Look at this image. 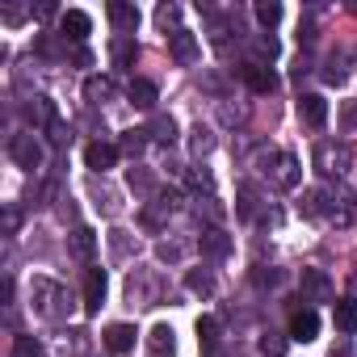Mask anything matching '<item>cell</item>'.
I'll return each mask as SVG.
<instances>
[{
	"instance_id": "1",
	"label": "cell",
	"mask_w": 357,
	"mask_h": 357,
	"mask_svg": "<svg viewBox=\"0 0 357 357\" xmlns=\"http://www.w3.org/2000/svg\"><path fill=\"white\" fill-rule=\"evenodd\" d=\"M30 294H34V311H38L43 319H63V315L72 311V294H68L59 282H51V278H34Z\"/></svg>"
},
{
	"instance_id": "2",
	"label": "cell",
	"mask_w": 357,
	"mask_h": 357,
	"mask_svg": "<svg viewBox=\"0 0 357 357\" xmlns=\"http://www.w3.org/2000/svg\"><path fill=\"white\" fill-rule=\"evenodd\" d=\"M265 176H269L278 190H298V181H303L298 155H290V151H269V155H265Z\"/></svg>"
},
{
	"instance_id": "3",
	"label": "cell",
	"mask_w": 357,
	"mask_h": 357,
	"mask_svg": "<svg viewBox=\"0 0 357 357\" xmlns=\"http://www.w3.org/2000/svg\"><path fill=\"white\" fill-rule=\"evenodd\" d=\"M349 164H353L349 143H319V147H315V168H319L324 176H344Z\"/></svg>"
},
{
	"instance_id": "4",
	"label": "cell",
	"mask_w": 357,
	"mask_h": 357,
	"mask_svg": "<svg viewBox=\"0 0 357 357\" xmlns=\"http://www.w3.org/2000/svg\"><path fill=\"white\" fill-rule=\"evenodd\" d=\"M9 155H13L22 168H38V164H43V143L34 139V130H22V135L9 139Z\"/></svg>"
},
{
	"instance_id": "5",
	"label": "cell",
	"mask_w": 357,
	"mask_h": 357,
	"mask_svg": "<svg viewBox=\"0 0 357 357\" xmlns=\"http://www.w3.org/2000/svg\"><path fill=\"white\" fill-rule=\"evenodd\" d=\"M298 211L307 215V219H319V215H332V223H340V215H336V198H332V190H303V202H298Z\"/></svg>"
},
{
	"instance_id": "6",
	"label": "cell",
	"mask_w": 357,
	"mask_h": 357,
	"mask_svg": "<svg viewBox=\"0 0 357 357\" xmlns=\"http://www.w3.org/2000/svg\"><path fill=\"white\" fill-rule=\"evenodd\" d=\"M298 294H303V303H328V298H332L328 273H324V269H303V273H298Z\"/></svg>"
},
{
	"instance_id": "7",
	"label": "cell",
	"mask_w": 357,
	"mask_h": 357,
	"mask_svg": "<svg viewBox=\"0 0 357 357\" xmlns=\"http://www.w3.org/2000/svg\"><path fill=\"white\" fill-rule=\"evenodd\" d=\"M168 51H172V59L181 63V68L198 63V43H194L190 30H172V34H168Z\"/></svg>"
},
{
	"instance_id": "8",
	"label": "cell",
	"mask_w": 357,
	"mask_h": 357,
	"mask_svg": "<svg viewBox=\"0 0 357 357\" xmlns=\"http://www.w3.org/2000/svg\"><path fill=\"white\" fill-rule=\"evenodd\" d=\"M84 164H89L93 172H105V168H114V164H118V143H105V139L89 143V147H84Z\"/></svg>"
},
{
	"instance_id": "9",
	"label": "cell",
	"mask_w": 357,
	"mask_h": 357,
	"mask_svg": "<svg viewBox=\"0 0 357 357\" xmlns=\"http://www.w3.org/2000/svg\"><path fill=\"white\" fill-rule=\"evenodd\" d=\"M59 30H63V38L84 43V38H89V30H93V17H89L84 9H68V13L59 17Z\"/></svg>"
},
{
	"instance_id": "10",
	"label": "cell",
	"mask_w": 357,
	"mask_h": 357,
	"mask_svg": "<svg viewBox=\"0 0 357 357\" xmlns=\"http://www.w3.org/2000/svg\"><path fill=\"white\" fill-rule=\"evenodd\" d=\"M26 122H30L34 130H38V126L51 130V126L59 122V118H55V101H51V97H30V101H26Z\"/></svg>"
},
{
	"instance_id": "11",
	"label": "cell",
	"mask_w": 357,
	"mask_h": 357,
	"mask_svg": "<svg viewBox=\"0 0 357 357\" xmlns=\"http://www.w3.org/2000/svg\"><path fill=\"white\" fill-rule=\"evenodd\" d=\"M298 118H303L311 130H319V126L328 122V101H324L319 93H307V97H298Z\"/></svg>"
},
{
	"instance_id": "12",
	"label": "cell",
	"mask_w": 357,
	"mask_h": 357,
	"mask_svg": "<svg viewBox=\"0 0 357 357\" xmlns=\"http://www.w3.org/2000/svg\"><path fill=\"white\" fill-rule=\"evenodd\" d=\"M319 336V315L311 311V307H303V311H294L290 315V340H315Z\"/></svg>"
},
{
	"instance_id": "13",
	"label": "cell",
	"mask_w": 357,
	"mask_h": 357,
	"mask_svg": "<svg viewBox=\"0 0 357 357\" xmlns=\"http://www.w3.org/2000/svg\"><path fill=\"white\" fill-rule=\"evenodd\" d=\"M105 269H89V278H84V311L93 315V311H101V303H105Z\"/></svg>"
},
{
	"instance_id": "14",
	"label": "cell",
	"mask_w": 357,
	"mask_h": 357,
	"mask_svg": "<svg viewBox=\"0 0 357 357\" xmlns=\"http://www.w3.org/2000/svg\"><path fill=\"white\" fill-rule=\"evenodd\" d=\"M105 13H109V22H114V30H118V34H130V30L139 26V9H135V5H126V0H109Z\"/></svg>"
},
{
	"instance_id": "15",
	"label": "cell",
	"mask_w": 357,
	"mask_h": 357,
	"mask_svg": "<svg viewBox=\"0 0 357 357\" xmlns=\"http://www.w3.org/2000/svg\"><path fill=\"white\" fill-rule=\"evenodd\" d=\"M68 248H72V257H76L80 265H89L93 252H97V231H93V227H76L72 240H68Z\"/></svg>"
},
{
	"instance_id": "16",
	"label": "cell",
	"mask_w": 357,
	"mask_h": 357,
	"mask_svg": "<svg viewBox=\"0 0 357 357\" xmlns=\"http://www.w3.org/2000/svg\"><path fill=\"white\" fill-rule=\"evenodd\" d=\"M135 336H139V332H135L130 324H109V328H105V349L122 357V353L135 349Z\"/></svg>"
},
{
	"instance_id": "17",
	"label": "cell",
	"mask_w": 357,
	"mask_h": 357,
	"mask_svg": "<svg viewBox=\"0 0 357 357\" xmlns=\"http://www.w3.org/2000/svg\"><path fill=\"white\" fill-rule=\"evenodd\" d=\"M244 84H248L252 93H273V89H278V76H273V68H265V63H248V68H244Z\"/></svg>"
},
{
	"instance_id": "18",
	"label": "cell",
	"mask_w": 357,
	"mask_h": 357,
	"mask_svg": "<svg viewBox=\"0 0 357 357\" xmlns=\"http://www.w3.org/2000/svg\"><path fill=\"white\" fill-rule=\"evenodd\" d=\"M332 324H336V332H357V298H336L332 303Z\"/></svg>"
},
{
	"instance_id": "19",
	"label": "cell",
	"mask_w": 357,
	"mask_h": 357,
	"mask_svg": "<svg viewBox=\"0 0 357 357\" xmlns=\"http://www.w3.org/2000/svg\"><path fill=\"white\" fill-rule=\"evenodd\" d=\"M147 353H151V357H172V353H176V340H172V328H168V324H155V328H151Z\"/></svg>"
},
{
	"instance_id": "20",
	"label": "cell",
	"mask_w": 357,
	"mask_h": 357,
	"mask_svg": "<svg viewBox=\"0 0 357 357\" xmlns=\"http://www.w3.org/2000/svg\"><path fill=\"white\" fill-rule=\"evenodd\" d=\"M109 97H114V80H109V76H89V80H84V101L101 105V101H109Z\"/></svg>"
},
{
	"instance_id": "21",
	"label": "cell",
	"mask_w": 357,
	"mask_h": 357,
	"mask_svg": "<svg viewBox=\"0 0 357 357\" xmlns=\"http://www.w3.org/2000/svg\"><path fill=\"white\" fill-rule=\"evenodd\" d=\"M168 211H172V198H155L151 206H143V215H139V219H143V227H147V231H160Z\"/></svg>"
},
{
	"instance_id": "22",
	"label": "cell",
	"mask_w": 357,
	"mask_h": 357,
	"mask_svg": "<svg viewBox=\"0 0 357 357\" xmlns=\"http://www.w3.org/2000/svg\"><path fill=\"white\" fill-rule=\"evenodd\" d=\"M198 248H202L206 257H227V252H231V240H227V236H223L219 227H211V231H202Z\"/></svg>"
},
{
	"instance_id": "23",
	"label": "cell",
	"mask_w": 357,
	"mask_h": 357,
	"mask_svg": "<svg viewBox=\"0 0 357 357\" xmlns=\"http://www.w3.org/2000/svg\"><path fill=\"white\" fill-rule=\"evenodd\" d=\"M130 101H135L139 109H151V105H155V84H151V80H130Z\"/></svg>"
},
{
	"instance_id": "24",
	"label": "cell",
	"mask_w": 357,
	"mask_h": 357,
	"mask_svg": "<svg viewBox=\"0 0 357 357\" xmlns=\"http://www.w3.org/2000/svg\"><path fill=\"white\" fill-rule=\"evenodd\" d=\"M151 139H160V143H176V122H172V114H160L155 122H151V130H147Z\"/></svg>"
},
{
	"instance_id": "25",
	"label": "cell",
	"mask_w": 357,
	"mask_h": 357,
	"mask_svg": "<svg viewBox=\"0 0 357 357\" xmlns=\"http://www.w3.org/2000/svg\"><path fill=\"white\" fill-rule=\"evenodd\" d=\"M257 22H261L265 30H273V26L282 22V5H278V0H257Z\"/></svg>"
},
{
	"instance_id": "26",
	"label": "cell",
	"mask_w": 357,
	"mask_h": 357,
	"mask_svg": "<svg viewBox=\"0 0 357 357\" xmlns=\"http://www.w3.org/2000/svg\"><path fill=\"white\" fill-rule=\"evenodd\" d=\"M252 55H257L252 63H261V59H269V63H273V59H278V38H273V34H261V38L252 43Z\"/></svg>"
},
{
	"instance_id": "27",
	"label": "cell",
	"mask_w": 357,
	"mask_h": 357,
	"mask_svg": "<svg viewBox=\"0 0 357 357\" xmlns=\"http://www.w3.org/2000/svg\"><path fill=\"white\" fill-rule=\"evenodd\" d=\"M143 147H147V130H126L118 143V151H126V155H139Z\"/></svg>"
},
{
	"instance_id": "28",
	"label": "cell",
	"mask_w": 357,
	"mask_h": 357,
	"mask_svg": "<svg viewBox=\"0 0 357 357\" xmlns=\"http://www.w3.org/2000/svg\"><path fill=\"white\" fill-rule=\"evenodd\" d=\"M198 340H202L206 349L219 344V319H215V315H202V319H198Z\"/></svg>"
},
{
	"instance_id": "29",
	"label": "cell",
	"mask_w": 357,
	"mask_h": 357,
	"mask_svg": "<svg viewBox=\"0 0 357 357\" xmlns=\"http://www.w3.org/2000/svg\"><path fill=\"white\" fill-rule=\"evenodd\" d=\"M261 357H286V336L265 332V336H261Z\"/></svg>"
},
{
	"instance_id": "30",
	"label": "cell",
	"mask_w": 357,
	"mask_h": 357,
	"mask_svg": "<svg viewBox=\"0 0 357 357\" xmlns=\"http://www.w3.org/2000/svg\"><path fill=\"white\" fill-rule=\"evenodd\" d=\"M185 286H190L194 294H215V278H211V273H198V269H190Z\"/></svg>"
},
{
	"instance_id": "31",
	"label": "cell",
	"mask_w": 357,
	"mask_h": 357,
	"mask_svg": "<svg viewBox=\"0 0 357 357\" xmlns=\"http://www.w3.org/2000/svg\"><path fill=\"white\" fill-rule=\"evenodd\" d=\"M13 357H43V344L34 336H13Z\"/></svg>"
},
{
	"instance_id": "32",
	"label": "cell",
	"mask_w": 357,
	"mask_h": 357,
	"mask_svg": "<svg viewBox=\"0 0 357 357\" xmlns=\"http://www.w3.org/2000/svg\"><path fill=\"white\" fill-rule=\"evenodd\" d=\"M344 76H349V68H344V55H332V59H328V68H324V80H328V84H340Z\"/></svg>"
},
{
	"instance_id": "33",
	"label": "cell",
	"mask_w": 357,
	"mask_h": 357,
	"mask_svg": "<svg viewBox=\"0 0 357 357\" xmlns=\"http://www.w3.org/2000/svg\"><path fill=\"white\" fill-rule=\"evenodd\" d=\"M236 211H240V219H252L257 215V190L252 185H240V206Z\"/></svg>"
},
{
	"instance_id": "34",
	"label": "cell",
	"mask_w": 357,
	"mask_h": 357,
	"mask_svg": "<svg viewBox=\"0 0 357 357\" xmlns=\"http://www.w3.org/2000/svg\"><path fill=\"white\" fill-rule=\"evenodd\" d=\"M252 282H257L261 290H269V286H278V282H282V273H278L273 265H257V269H252Z\"/></svg>"
},
{
	"instance_id": "35",
	"label": "cell",
	"mask_w": 357,
	"mask_h": 357,
	"mask_svg": "<svg viewBox=\"0 0 357 357\" xmlns=\"http://www.w3.org/2000/svg\"><path fill=\"white\" fill-rule=\"evenodd\" d=\"M135 55H139V51H135V43H130V38H122V43L114 47V63H118V68H126Z\"/></svg>"
},
{
	"instance_id": "36",
	"label": "cell",
	"mask_w": 357,
	"mask_h": 357,
	"mask_svg": "<svg viewBox=\"0 0 357 357\" xmlns=\"http://www.w3.org/2000/svg\"><path fill=\"white\" fill-rule=\"evenodd\" d=\"M211 147H215V135H211L206 126H198V130H194V155H206Z\"/></svg>"
},
{
	"instance_id": "37",
	"label": "cell",
	"mask_w": 357,
	"mask_h": 357,
	"mask_svg": "<svg viewBox=\"0 0 357 357\" xmlns=\"http://www.w3.org/2000/svg\"><path fill=\"white\" fill-rule=\"evenodd\" d=\"M176 17H181V9H176V5H160V13H155V22H160L164 30H168V26H172Z\"/></svg>"
},
{
	"instance_id": "38",
	"label": "cell",
	"mask_w": 357,
	"mask_h": 357,
	"mask_svg": "<svg viewBox=\"0 0 357 357\" xmlns=\"http://www.w3.org/2000/svg\"><path fill=\"white\" fill-rule=\"evenodd\" d=\"M17 227H22V215H17V206H5V231H9V236H17Z\"/></svg>"
}]
</instances>
